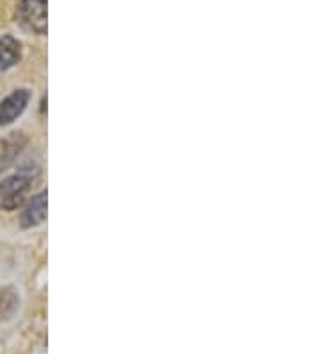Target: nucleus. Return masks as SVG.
<instances>
[{
	"label": "nucleus",
	"mask_w": 321,
	"mask_h": 354,
	"mask_svg": "<svg viewBox=\"0 0 321 354\" xmlns=\"http://www.w3.org/2000/svg\"><path fill=\"white\" fill-rule=\"evenodd\" d=\"M38 176V167H26L13 176L6 177L4 181H0V209L13 212L20 207L30 188L35 186Z\"/></svg>",
	"instance_id": "1"
},
{
	"label": "nucleus",
	"mask_w": 321,
	"mask_h": 354,
	"mask_svg": "<svg viewBox=\"0 0 321 354\" xmlns=\"http://www.w3.org/2000/svg\"><path fill=\"white\" fill-rule=\"evenodd\" d=\"M18 18L36 35L47 32V0H21L18 6Z\"/></svg>",
	"instance_id": "2"
},
{
	"label": "nucleus",
	"mask_w": 321,
	"mask_h": 354,
	"mask_svg": "<svg viewBox=\"0 0 321 354\" xmlns=\"http://www.w3.org/2000/svg\"><path fill=\"white\" fill-rule=\"evenodd\" d=\"M30 100V91L21 88V90H14L11 95L6 97L4 100H0V127L13 124L21 113L26 111Z\"/></svg>",
	"instance_id": "3"
},
{
	"label": "nucleus",
	"mask_w": 321,
	"mask_h": 354,
	"mask_svg": "<svg viewBox=\"0 0 321 354\" xmlns=\"http://www.w3.org/2000/svg\"><path fill=\"white\" fill-rule=\"evenodd\" d=\"M26 145L27 136L20 131H13L4 138H0V174L13 165V161L20 156V152L26 149Z\"/></svg>",
	"instance_id": "4"
},
{
	"label": "nucleus",
	"mask_w": 321,
	"mask_h": 354,
	"mask_svg": "<svg viewBox=\"0 0 321 354\" xmlns=\"http://www.w3.org/2000/svg\"><path fill=\"white\" fill-rule=\"evenodd\" d=\"M47 218V192L35 195L20 213V227L30 229L43 224Z\"/></svg>",
	"instance_id": "5"
},
{
	"label": "nucleus",
	"mask_w": 321,
	"mask_h": 354,
	"mask_svg": "<svg viewBox=\"0 0 321 354\" xmlns=\"http://www.w3.org/2000/svg\"><path fill=\"white\" fill-rule=\"evenodd\" d=\"M21 59V45L11 35H4L0 38V74L6 70L13 68Z\"/></svg>",
	"instance_id": "6"
},
{
	"label": "nucleus",
	"mask_w": 321,
	"mask_h": 354,
	"mask_svg": "<svg viewBox=\"0 0 321 354\" xmlns=\"http://www.w3.org/2000/svg\"><path fill=\"white\" fill-rule=\"evenodd\" d=\"M20 297L13 286H6L0 290V322H6L18 311Z\"/></svg>",
	"instance_id": "7"
}]
</instances>
